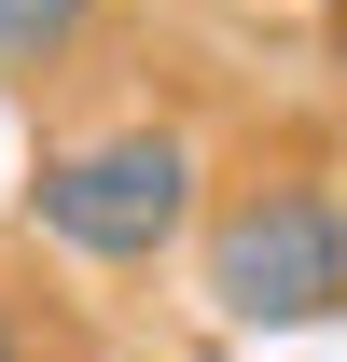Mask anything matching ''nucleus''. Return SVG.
<instances>
[{"label": "nucleus", "mask_w": 347, "mask_h": 362, "mask_svg": "<svg viewBox=\"0 0 347 362\" xmlns=\"http://www.w3.org/2000/svg\"><path fill=\"white\" fill-rule=\"evenodd\" d=\"M195 139L181 126H97V139H56L42 168H28V237L42 251H70V265H167L181 237L209 223V195H195Z\"/></svg>", "instance_id": "obj_1"}, {"label": "nucleus", "mask_w": 347, "mask_h": 362, "mask_svg": "<svg viewBox=\"0 0 347 362\" xmlns=\"http://www.w3.org/2000/svg\"><path fill=\"white\" fill-rule=\"evenodd\" d=\"M195 279L236 334H334L347 320V195L334 181H236L195 223Z\"/></svg>", "instance_id": "obj_2"}, {"label": "nucleus", "mask_w": 347, "mask_h": 362, "mask_svg": "<svg viewBox=\"0 0 347 362\" xmlns=\"http://www.w3.org/2000/svg\"><path fill=\"white\" fill-rule=\"evenodd\" d=\"M97 0H0V84H56L70 56H84Z\"/></svg>", "instance_id": "obj_3"}, {"label": "nucleus", "mask_w": 347, "mask_h": 362, "mask_svg": "<svg viewBox=\"0 0 347 362\" xmlns=\"http://www.w3.org/2000/svg\"><path fill=\"white\" fill-rule=\"evenodd\" d=\"M0 362H28V307H14V293H0Z\"/></svg>", "instance_id": "obj_4"}, {"label": "nucleus", "mask_w": 347, "mask_h": 362, "mask_svg": "<svg viewBox=\"0 0 347 362\" xmlns=\"http://www.w3.org/2000/svg\"><path fill=\"white\" fill-rule=\"evenodd\" d=\"M334 14H347V0H334Z\"/></svg>", "instance_id": "obj_5"}]
</instances>
